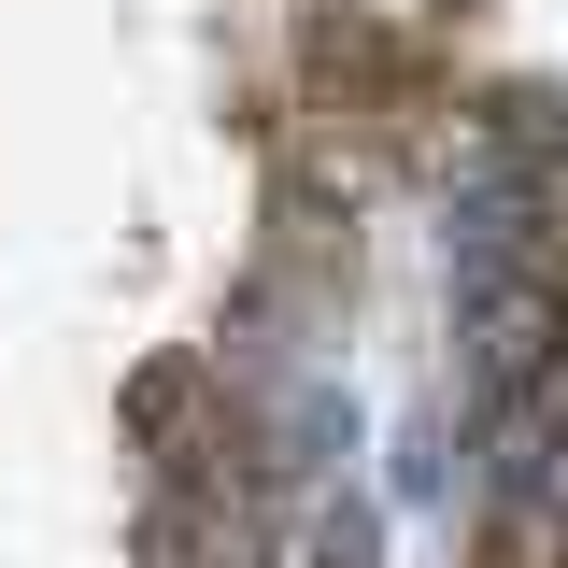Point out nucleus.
<instances>
[{
    "label": "nucleus",
    "instance_id": "f257e3e1",
    "mask_svg": "<svg viewBox=\"0 0 568 568\" xmlns=\"http://www.w3.org/2000/svg\"><path fill=\"white\" fill-rule=\"evenodd\" d=\"M568 355V271H469L440 284V413H484Z\"/></svg>",
    "mask_w": 568,
    "mask_h": 568
},
{
    "label": "nucleus",
    "instance_id": "f03ea898",
    "mask_svg": "<svg viewBox=\"0 0 568 568\" xmlns=\"http://www.w3.org/2000/svg\"><path fill=\"white\" fill-rule=\"evenodd\" d=\"M469 271H568V171L440 185V284H469Z\"/></svg>",
    "mask_w": 568,
    "mask_h": 568
}]
</instances>
